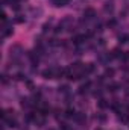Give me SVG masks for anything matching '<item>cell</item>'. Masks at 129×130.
Wrapping results in <instances>:
<instances>
[{"label":"cell","instance_id":"6da1fadb","mask_svg":"<svg viewBox=\"0 0 129 130\" xmlns=\"http://www.w3.org/2000/svg\"><path fill=\"white\" fill-rule=\"evenodd\" d=\"M94 15H96V11H94L93 8H88V9H85V11H84V17H87L88 20H90V18H93Z\"/></svg>","mask_w":129,"mask_h":130},{"label":"cell","instance_id":"7a4b0ae2","mask_svg":"<svg viewBox=\"0 0 129 130\" xmlns=\"http://www.w3.org/2000/svg\"><path fill=\"white\" fill-rule=\"evenodd\" d=\"M123 53H125V52H122L120 48H114V50H112V53H111V58H122V56H123Z\"/></svg>","mask_w":129,"mask_h":130},{"label":"cell","instance_id":"3957f363","mask_svg":"<svg viewBox=\"0 0 129 130\" xmlns=\"http://www.w3.org/2000/svg\"><path fill=\"white\" fill-rule=\"evenodd\" d=\"M119 41H120V44H126V42H129V33H122V35L119 36Z\"/></svg>","mask_w":129,"mask_h":130},{"label":"cell","instance_id":"277c9868","mask_svg":"<svg viewBox=\"0 0 129 130\" xmlns=\"http://www.w3.org/2000/svg\"><path fill=\"white\" fill-rule=\"evenodd\" d=\"M97 106H99L100 109H106V107L109 106V103H106V100H103V98H100V100L97 101Z\"/></svg>","mask_w":129,"mask_h":130},{"label":"cell","instance_id":"5b68a950","mask_svg":"<svg viewBox=\"0 0 129 130\" xmlns=\"http://www.w3.org/2000/svg\"><path fill=\"white\" fill-rule=\"evenodd\" d=\"M90 88V82H85L84 85H81V88H79V94H84V92H87V89Z\"/></svg>","mask_w":129,"mask_h":130},{"label":"cell","instance_id":"8992f818","mask_svg":"<svg viewBox=\"0 0 129 130\" xmlns=\"http://www.w3.org/2000/svg\"><path fill=\"white\" fill-rule=\"evenodd\" d=\"M65 117H67V118H74V117H76L74 109H71V107H70V109H67V110H65Z\"/></svg>","mask_w":129,"mask_h":130},{"label":"cell","instance_id":"52a82bcc","mask_svg":"<svg viewBox=\"0 0 129 130\" xmlns=\"http://www.w3.org/2000/svg\"><path fill=\"white\" fill-rule=\"evenodd\" d=\"M114 76V70L112 68H106L105 70V77H112Z\"/></svg>","mask_w":129,"mask_h":130},{"label":"cell","instance_id":"ba28073f","mask_svg":"<svg viewBox=\"0 0 129 130\" xmlns=\"http://www.w3.org/2000/svg\"><path fill=\"white\" fill-rule=\"evenodd\" d=\"M11 33H12V29H11V27H3V38L9 36Z\"/></svg>","mask_w":129,"mask_h":130},{"label":"cell","instance_id":"9c48e42d","mask_svg":"<svg viewBox=\"0 0 129 130\" xmlns=\"http://www.w3.org/2000/svg\"><path fill=\"white\" fill-rule=\"evenodd\" d=\"M53 2H55L56 6H65L68 3V0H53Z\"/></svg>","mask_w":129,"mask_h":130},{"label":"cell","instance_id":"30bf717a","mask_svg":"<svg viewBox=\"0 0 129 130\" xmlns=\"http://www.w3.org/2000/svg\"><path fill=\"white\" fill-rule=\"evenodd\" d=\"M29 56H31V61H32V64H33V65H36V64H38V56H35L33 53H31Z\"/></svg>","mask_w":129,"mask_h":130},{"label":"cell","instance_id":"8fae6325","mask_svg":"<svg viewBox=\"0 0 129 130\" xmlns=\"http://www.w3.org/2000/svg\"><path fill=\"white\" fill-rule=\"evenodd\" d=\"M117 88H119V85H117V83H112L111 86H108V89H109L111 92H115V91H117Z\"/></svg>","mask_w":129,"mask_h":130},{"label":"cell","instance_id":"7c38bea8","mask_svg":"<svg viewBox=\"0 0 129 130\" xmlns=\"http://www.w3.org/2000/svg\"><path fill=\"white\" fill-rule=\"evenodd\" d=\"M21 106H23V107H28V106H29V100H28V98H23V100H21Z\"/></svg>","mask_w":129,"mask_h":130},{"label":"cell","instance_id":"4fadbf2b","mask_svg":"<svg viewBox=\"0 0 129 130\" xmlns=\"http://www.w3.org/2000/svg\"><path fill=\"white\" fill-rule=\"evenodd\" d=\"M68 89H70V88H68L67 85H64V86H61V88H59V91H61V92H64V94L68 92Z\"/></svg>","mask_w":129,"mask_h":130},{"label":"cell","instance_id":"5bb4252c","mask_svg":"<svg viewBox=\"0 0 129 130\" xmlns=\"http://www.w3.org/2000/svg\"><path fill=\"white\" fill-rule=\"evenodd\" d=\"M74 118H76L78 121H84V120H85V115H82V113H79V115H76Z\"/></svg>","mask_w":129,"mask_h":130},{"label":"cell","instance_id":"9a60e30c","mask_svg":"<svg viewBox=\"0 0 129 130\" xmlns=\"http://www.w3.org/2000/svg\"><path fill=\"white\" fill-rule=\"evenodd\" d=\"M122 59H123V61H129V52H125V53H123Z\"/></svg>","mask_w":129,"mask_h":130},{"label":"cell","instance_id":"2e32d148","mask_svg":"<svg viewBox=\"0 0 129 130\" xmlns=\"http://www.w3.org/2000/svg\"><path fill=\"white\" fill-rule=\"evenodd\" d=\"M108 26L114 27V26H115V20H109V21H108Z\"/></svg>","mask_w":129,"mask_h":130},{"label":"cell","instance_id":"e0dca14e","mask_svg":"<svg viewBox=\"0 0 129 130\" xmlns=\"http://www.w3.org/2000/svg\"><path fill=\"white\" fill-rule=\"evenodd\" d=\"M97 120H99V121H105V120H106V117H105V115H99V117H96Z\"/></svg>","mask_w":129,"mask_h":130},{"label":"cell","instance_id":"ac0fdd59","mask_svg":"<svg viewBox=\"0 0 129 130\" xmlns=\"http://www.w3.org/2000/svg\"><path fill=\"white\" fill-rule=\"evenodd\" d=\"M17 79H18V80H23V79H24V76H23L21 73H18V74H17Z\"/></svg>","mask_w":129,"mask_h":130},{"label":"cell","instance_id":"d6986e66","mask_svg":"<svg viewBox=\"0 0 129 130\" xmlns=\"http://www.w3.org/2000/svg\"><path fill=\"white\" fill-rule=\"evenodd\" d=\"M15 21H17V23H23V21H24V18H23V17H18Z\"/></svg>","mask_w":129,"mask_h":130},{"label":"cell","instance_id":"ffe728a7","mask_svg":"<svg viewBox=\"0 0 129 130\" xmlns=\"http://www.w3.org/2000/svg\"><path fill=\"white\" fill-rule=\"evenodd\" d=\"M2 82H3V83H6V82H8V79H6V76H5V74L2 76Z\"/></svg>","mask_w":129,"mask_h":130},{"label":"cell","instance_id":"44dd1931","mask_svg":"<svg viewBox=\"0 0 129 130\" xmlns=\"http://www.w3.org/2000/svg\"><path fill=\"white\" fill-rule=\"evenodd\" d=\"M28 86H29L31 89H33V83H32V82H28Z\"/></svg>","mask_w":129,"mask_h":130},{"label":"cell","instance_id":"7402d4cb","mask_svg":"<svg viewBox=\"0 0 129 130\" xmlns=\"http://www.w3.org/2000/svg\"><path fill=\"white\" fill-rule=\"evenodd\" d=\"M97 130H100V129H97Z\"/></svg>","mask_w":129,"mask_h":130}]
</instances>
